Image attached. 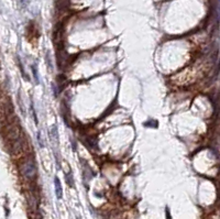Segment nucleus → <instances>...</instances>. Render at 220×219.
<instances>
[{
  "instance_id": "1",
  "label": "nucleus",
  "mask_w": 220,
  "mask_h": 219,
  "mask_svg": "<svg viewBox=\"0 0 220 219\" xmlns=\"http://www.w3.org/2000/svg\"><path fill=\"white\" fill-rule=\"evenodd\" d=\"M22 173L28 178H33L36 174V169H35L34 162L32 160H27L22 165Z\"/></svg>"
},
{
  "instance_id": "2",
  "label": "nucleus",
  "mask_w": 220,
  "mask_h": 219,
  "mask_svg": "<svg viewBox=\"0 0 220 219\" xmlns=\"http://www.w3.org/2000/svg\"><path fill=\"white\" fill-rule=\"evenodd\" d=\"M7 138L12 140V141H15V140L20 138V128L17 124H13V126H11L8 129V135H7Z\"/></svg>"
},
{
  "instance_id": "3",
  "label": "nucleus",
  "mask_w": 220,
  "mask_h": 219,
  "mask_svg": "<svg viewBox=\"0 0 220 219\" xmlns=\"http://www.w3.org/2000/svg\"><path fill=\"white\" fill-rule=\"evenodd\" d=\"M54 184H55V193H56V197L58 199L62 198L63 192H62V185H61V182L58 180V177H55L54 178Z\"/></svg>"
},
{
  "instance_id": "4",
  "label": "nucleus",
  "mask_w": 220,
  "mask_h": 219,
  "mask_svg": "<svg viewBox=\"0 0 220 219\" xmlns=\"http://www.w3.org/2000/svg\"><path fill=\"white\" fill-rule=\"evenodd\" d=\"M38 141H39V143H40V146H41V148H43L44 146V143L41 141V135H40V132L38 133Z\"/></svg>"
},
{
  "instance_id": "5",
  "label": "nucleus",
  "mask_w": 220,
  "mask_h": 219,
  "mask_svg": "<svg viewBox=\"0 0 220 219\" xmlns=\"http://www.w3.org/2000/svg\"><path fill=\"white\" fill-rule=\"evenodd\" d=\"M76 219H81V217H78V216H77V217H76Z\"/></svg>"
}]
</instances>
